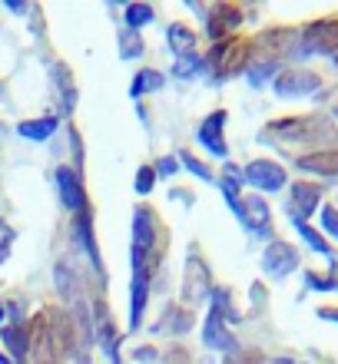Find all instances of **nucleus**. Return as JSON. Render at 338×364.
I'll return each instance as SVG.
<instances>
[{
    "label": "nucleus",
    "instance_id": "obj_1",
    "mask_svg": "<svg viewBox=\"0 0 338 364\" xmlns=\"http://www.w3.org/2000/svg\"><path fill=\"white\" fill-rule=\"evenodd\" d=\"M73 351V321L63 308H43L27 325V355L33 364H60Z\"/></svg>",
    "mask_w": 338,
    "mask_h": 364
},
{
    "label": "nucleus",
    "instance_id": "obj_2",
    "mask_svg": "<svg viewBox=\"0 0 338 364\" xmlns=\"http://www.w3.org/2000/svg\"><path fill=\"white\" fill-rule=\"evenodd\" d=\"M265 139L282 136V143H312V139H332L335 126L325 116H292V119H275L262 129Z\"/></svg>",
    "mask_w": 338,
    "mask_h": 364
},
{
    "label": "nucleus",
    "instance_id": "obj_3",
    "mask_svg": "<svg viewBox=\"0 0 338 364\" xmlns=\"http://www.w3.org/2000/svg\"><path fill=\"white\" fill-rule=\"evenodd\" d=\"M249 53H252V40L245 37H236L229 43H216L209 60L203 67H213V77L216 80H226V77H236L239 70L249 67Z\"/></svg>",
    "mask_w": 338,
    "mask_h": 364
},
{
    "label": "nucleus",
    "instance_id": "obj_4",
    "mask_svg": "<svg viewBox=\"0 0 338 364\" xmlns=\"http://www.w3.org/2000/svg\"><path fill=\"white\" fill-rule=\"evenodd\" d=\"M149 278H153V255L149 252H139L133 249V311H130V331L143 325V311H146V301H149Z\"/></svg>",
    "mask_w": 338,
    "mask_h": 364
},
{
    "label": "nucleus",
    "instance_id": "obj_5",
    "mask_svg": "<svg viewBox=\"0 0 338 364\" xmlns=\"http://www.w3.org/2000/svg\"><path fill=\"white\" fill-rule=\"evenodd\" d=\"M322 87V77L312 73V70H299V67H289V70H279L275 77V96L282 100H295V96H309Z\"/></svg>",
    "mask_w": 338,
    "mask_h": 364
},
{
    "label": "nucleus",
    "instance_id": "obj_6",
    "mask_svg": "<svg viewBox=\"0 0 338 364\" xmlns=\"http://www.w3.org/2000/svg\"><path fill=\"white\" fill-rule=\"evenodd\" d=\"M302 50L305 53H338V20L322 17L302 30Z\"/></svg>",
    "mask_w": 338,
    "mask_h": 364
},
{
    "label": "nucleus",
    "instance_id": "obj_7",
    "mask_svg": "<svg viewBox=\"0 0 338 364\" xmlns=\"http://www.w3.org/2000/svg\"><path fill=\"white\" fill-rule=\"evenodd\" d=\"M183 298L186 305H203L209 298V269L196 252H189V262H186L183 272Z\"/></svg>",
    "mask_w": 338,
    "mask_h": 364
},
{
    "label": "nucleus",
    "instance_id": "obj_8",
    "mask_svg": "<svg viewBox=\"0 0 338 364\" xmlns=\"http://www.w3.org/2000/svg\"><path fill=\"white\" fill-rule=\"evenodd\" d=\"M70 321H73V351H77V364H90V348H93V331H97V325H93V315H90L87 301L77 298Z\"/></svg>",
    "mask_w": 338,
    "mask_h": 364
},
{
    "label": "nucleus",
    "instance_id": "obj_9",
    "mask_svg": "<svg viewBox=\"0 0 338 364\" xmlns=\"http://www.w3.org/2000/svg\"><path fill=\"white\" fill-rule=\"evenodd\" d=\"M262 269L269 278H285L289 272L299 269V252L289 242H269V249L262 252Z\"/></svg>",
    "mask_w": 338,
    "mask_h": 364
},
{
    "label": "nucleus",
    "instance_id": "obj_10",
    "mask_svg": "<svg viewBox=\"0 0 338 364\" xmlns=\"http://www.w3.org/2000/svg\"><path fill=\"white\" fill-rule=\"evenodd\" d=\"M57 186H60V199L67 205L70 212H90V202H87V192H83V179H80L77 169L70 166H60L57 169Z\"/></svg>",
    "mask_w": 338,
    "mask_h": 364
},
{
    "label": "nucleus",
    "instance_id": "obj_11",
    "mask_svg": "<svg viewBox=\"0 0 338 364\" xmlns=\"http://www.w3.org/2000/svg\"><path fill=\"white\" fill-rule=\"evenodd\" d=\"M322 202V189L319 186H312V182H295L289 189V212H292V222L299 225L312 215V212L319 209Z\"/></svg>",
    "mask_w": 338,
    "mask_h": 364
},
{
    "label": "nucleus",
    "instance_id": "obj_12",
    "mask_svg": "<svg viewBox=\"0 0 338 364\" xmlns=\"http://www.w3.org/2000/svg\"><path fill=\"white\" fill-rule=\"evenodd\" d=\"M203 345H206V348H213V351H226V355L239 351L236 338H232V331L226 328L223 315H219L216 308H209V315H206V325H203Z\"/></svg>",
    "mask_w": 338,
    "mask_h": 364
},
{
    "label": "nucleus",
    "instance_id": "obj_13",
    "mask_svg": "<svg viewBox=\"0 0 338 364\" xmlns=\"http://www.w3.org/2000/svg\"><path fill=\"white\" fill-rule=\"evenodd\" d=\"M292 43H295V37H292L289 30L275 27V30H265V33H259L252 47L259 50L262 63H279V57H285V53H289Z\"/></svg>",
    "mask_w": 338,
    "mask_h": 364
},
{
    "label": "nucleus",
    "instance_id": "obj_14",
    "mask_svg": "<svg viewBox=\"0 0 338 364\" xmlns=\"http://www.w3.org/2000/svg\"><path fill=\"white\" fill-rule=\"evenodd\" d=\"M245 179L262 192H279L282 186H285V169H282L279 163H272V159H255V163H249V169H245Z\"/></svg>",
    "mask_w": 338,
    "mask_h": 364
},
{
    "label": "nucleus",
    "instance_id": "obj_15",
    "mask_svg": "<svg viewBox=\"0 0 338 364\" xmlns=\"http://www.w3.org/2000/svg\"><path fill=\"white\" fill-rule=\"evenodd\" d=\"M239 20H242L239 7H232V4H216V7L209 10V17H206V33L213 40H223L239 27Z\"/></svg>",
    "mask_w": 338,
    "mask_h": 364
},
{
    "label": "nucleus",
    "instance_id": "obj_16",
    "mask_svg": "<svg viewBox=\"0 0 338 364\" xmlns=\"http://www.w3.org/2000/svg\"><path fill=\"white\" fill-rule=\"evenodd\" d=\"M153 245H156V219H153V209H139L133 212V249L139 252H149L153 255Z\"/></svg>",
    "mask_w": 338,
    "mask_h": 364
},
{
    "label": "nucleus",
    "instance_id": "obj_17",
    "mask_svg": "<svg viewBox=\"0 0 338 364\" xmlns=\"http://www.w3.org/2000/svg\"><path fill=\"white\" fill-rule=\"evenodd\" d=\"M223 126H226V109H216L213 116H206L199 126V143L216 156H226V139H223Z\"/></svg>",
    "mask_w": 338,
    "mask_h": 364
},
{
    "label": "nucleus",
    "instance_id": "obj_18",
    "mask_svg": "<svg viewBox=\"0 0 338 364\" xmlns=\"http://www.w3.org/2000/svg\"><path fill=\"white\" fill-rule=\"evenodd\" d=\"M249 229L255 232H269V205H265V199H259V196H245V199L239 202V212H236Z\"/></svg>",
    "mask_w": 338,
    "mask_h": 364
},
{
    "label": "nucleus",
    "instance_id": "obj_19",
    "mask_svg": "<svg viewBox=\"0 0 338 364\" xmlns=\"http://www.w3.org/2000/svg\"><path fill=\"white\" fill-rule=\"evenodd\" d=\"M302 173H315V176H338V149H315V153L299 156L295 163Z\"/></svg>",
    "mask_w": 338,
    "mask_h": 364
},
{
    "label": "nucleus",
    "instance_id": "obj_20",
    "mask_svg": "<svg viewBox=\"0 0 338 364\" xmlns=\"http://www.w3.org/2000/svg\"><path fill=\"white\" fill-rule=\"evenodd\" d=\"M93 325H97V335H100V348L113 358V364H120L116 361V341H120V338H116L113 318H110V311H107L103 301H97V308H93Z\"/></svg>",
    "mask_w": 338,
    "mask_h": 364
},
{
    "label": "nucleus",
    "instance_id": "obj_21",
    "mask_svg": "<svg viewBox=\"0 0 338 364\" xmlns=\"http://www.w3.org/2000/svg\"><path fill=\"white\" fill-rule=\"evenodd\" d=\"M73 229H77V239L83 245V252L90 255V262H93V269L103 275V259H100V249H97V242H93V219H90V212H80Z\"/></svg>",
    "mask_w": 338,
    "mask_h": 364
},
{
    "label": "nucleus",
    "instance_id": "obj_22",
    "mask_svg": "<svg viewBox=\"0 0 338 364\" xmlns=\"http://www.w3.org/2000/svg\"><path fill=\"white\" fill-rule=\"evenodd\" d=\"M193 328V311L179 305H169L163 311V325H156V331H169V335H186Z\"/></svg>",
    "mask_w": 338,
    "mask_h": 364
},
{
    "label": "nucleus",
    "instance_id": "obj_23",
    "mask_svg": "<svg viewBox=\"0 0 338 364\" xmlns=\"http://www.w3.org/2000/svg\"><path fill=\"white\" fill-rule=\"evenodd\" d=\"M53 129H57V116H40V119H27V123L17 126V133L27 136V139H33V143L50 139V136H53Z\"/></svg>",
    "mask_w": 338,
    "mask_h": 364
},
{
    "label": "nucleus",
    "instance_id": "obj_24",
    "mask_svg": "<svg viewBox=\"0 0 338 364\" xmlns=\"http://www.w3.org/2000/svg\"><path fill=\"white\" fill-rule=\"evenodd\" d=\"M4 345H7V351H10L14 361H23V358H27V328L23 325H7L4 328Z\"/></svg>",
    "mask_w": 338,
    "mask_h": 364
},
{
    "label": "nucleus",
    "instance_id": "obj_25",
    "mask_svg": "<svg viewBox=\"0 0 338 364\" xmlns=\"http://www.w3.org/2000/svg\"><path fill=\"white\" fill-rule=\"evenodd\" d=\"M166 40H169V47H173L179 57L193 53V47H196V33L186 27V23H173V27L166 30Z\"/></svg>",
    "mask_w": 338,
    "mask_h": 364
},
{
    "label": "nucleus",
    "instance_id": "obj_26",
    "mask_svg": "<svg viewBox=\"0 0 338 364\" xmlns=\"http://www.w3.org/2000/svg\"><path fill=\"white\" fill-rule=\"evenodd\" d=\"M159 87H163V73L159 70H139L133 87H130V96H143L146 90H159Z\"/></svg>",
    "mask_w": 338,
    "mask_h": 364
},
{
    "label": "nucleus",
    "instance_id": "obj_27",
    "mask_svg": "<svg viewBox=\"0 0 338 364\" xmlns=\"http://www.w3.org/2000/svg\"><path fill=\"white\" fill-rule=\"evenodd\" d=\"M219 186H223V192H226V199H229V205L236 212H239V169H232V166H226V173H223V179H219Z\"/></svg>",
    "mask_w": 338,
    "mask_h": 364
},
{
    "label": "nucleus",
    "instance_id": "obj_28",
    "mask_svg": "<svg viewBox=\"0 0 338 364\" xmlns=\"http://www.w3.org/2000/svg\"><path fill=\"white\" fill-rule=\"evenodd\" d=\"M120 50H123L126 60L143 57V37H139V30H130V27H126L123 33H120Z\"/></svg>",
    "mask_w": 338,
    "mask_h": 364
},
{
    "label": "nucleus",
    "instance_id": "obj_29",
    "mask_svg": "<svg viewBox=\"0 0 338 364\" xmlns=\"http://www.w3.org/2000/svg\"><path fill=\"white\" fill-rule=\"evenodd\" d=\"M53 73H57V87H60V93H63V106H73L77 103V87H73V77H70V70L63 67V63H57V67H53Z\"/></svg>",
    "mask_w": 338,
    "mask_h": 364
},
{
    "label": "nucleus",
    "instance_id": "obj_30",
    "mask_svg": "<svg viewBox=\"0 0 338 364\" xmlns=\"http://www.w3.org/2000/svg\"><path fill=\"white\" fill-rule=\"evenodd\" d=\"M153 20V7L149 4H130L126 7V27L130 30H139L143 23H149Z\"/></svg>",
    "mask_w": 338,
    "mask_h": 364
},
{
    "label": "nucleus",
    "instance_id": "obj_31",
    "mask_svg": "<svg viewBox=\"0 0 338 364\" xmlns=\"http://www.w3.org/2000/svg\"><path fill=\"white\" fill-rule=\"evenodd\" d=\"M70 265L67 262H60L57 265V288H60V295L63 298H73V301H77V278H70Z\"/></svg>",
    "mask_w": 338,
    "mask_h": 364
},
{
    "label": "nucleus",
    "instance_id": "obj_32",
    "mask_svg": "<svg viewBox=\"0 0 338 364\" xmlns=\"http://www.w3.org/2000/svg\"><path fill=\"white\" fill-rule=\"evenodd\" d=\"M295 229H299L302 232V239H305V242H309V245H312V249H315V252H322V255H329V242H325V235H322V232H315V229H309V225H305V222H299V225H295Z\"/></svg>",
    "mask_w": 338,
    "mask_h": 364
},
{
    "label": "nucleus",
    "instance_id": "obj_33",
    "mask_svg": "<svg viewBox=\"0 0 338 364\" xmlns=\"http://www.w3.org/2000/svg\"><path fill=\"white\" fill-rule=\"evenodd\" d=\"M269 77H279V63H252L249 67L252 87H262V80H269Z\"/></svg>",
    "mask_w": 338,
    "mask_h": 364
},
{
    "label": "nucleus",
    "instance_id": "obj_34",
    "mask_svg": "<svg viewBox=\"0 0 338 364\" xmlns=\"http://www.w3.org/2000/svg\"><path fill=\"white\" fill-rule=\"evenodd\" d=\"M153 182H156V169H153V166H139V173H136V192H139V196L153 192Z\"/></svg>",
    "mask_w": 338,
    "mask_h": 364
},
{
    "label": "nucleus",
    "instance_id": "obj_35",
    "mask_svg": "<svg viewBox=\"0 0 338 364\" xmlns=\"http://www.w3.org/2000/svg\"><path fill=\"white\" fill-rule=\"evenodd\" d=\"M226 364H262V355L252 351V348H239V351H232V355L226 358Z\"/></svg>",
    "mask_w": 338,
    "mask_h": 364
},
{
    "label": "nucleus",
    "instance_id": "obj_36",
    "mask_svg": "<svg viewBox=\"0 0 338 364\" xmlns=\"http://www.w3.org/2000/svg\"><path fill=\"white\" fill-rule=\"evenodd\" d=\"M322 225H325V232H329L332 239H338V209L335 205H325V209H322Z\"/></svg>",
    "mask_w": 338,
    "mask_h": 364
},
{
    "label": "nucleus",
    "instance_id": "obj_37",
    "mask_svg": "<svg viewBox=\"0 0 338 364\" xmlns=\"http://www.w3.org/2000/svg\"><path fill=\"white\" fill-rule=\"evenodd\" d=\"M183 166L189 169V173H196L199 179H213V173H209V166H203L196 156H189V153H183Z\"/></svg>",
    "mask_w": 338,
    "mask_h": 364
},
{
    "label": "nucleus",
    "instance_id": "obj_38",
    "mask_svg": "<svg viewBox=\"0 0 338 364\" xmlns=\"http://www.w3.org/2000/svg\"><path fill=\"white\" fill-rule=\"evenodd\" d=\"M10 245H14V229H10L7 222L0 219V262L10 255Z\"/></svg>",
    "mask_w": 338,
    "mask_h": 364
},
{
    "label": "nucleus",
    "instance_id": "obj_39",
    "mask_svg": "<svg viewBox=\"0 0 338 364\" xmlns=\"http://www.w3.org/2000/svg\"><path fill=\"white\" fill-rule=\"evenodd\" d=\"M163 364H189V355H186L183 348H169L163 355Z\"/></svg>",
    "mask_w": 338,
    "mask_h": 364
},
{
    "label": "nucleus",
    "instance_id": "obj_40",
    "mask_svg": "<svg viewBox=\"0 0 338 364\" xmlns=\"http://www.w3.org/2000/svg\"><path fill=\"white\" fill-rule=\"evenodd\" d=\"M153 169H156V176H169V173H176V159L166 156V159H159V166H153Z\"/></svg>",
    "mask_w": 338,
    "mask_h": 364
},
{
    "label": "nucleus",
    "instance_id": "obj_41",
    "mask_svg": "<svg viewBox=\"0 0 338 364\" xmlns=\"http://www.w3.org/2000/svg\"><path fill=\"white\" fill-rule=\"evenodd\" d=\"M309 285H315V288H332L335 282H332V278H322V275H309Z\"/></svg>",
    "mask_w": 338,
    "mask_h": 364
},
{
    "label": "nucleus",
    "instance_id": "obj_42",
    "mask_svg": "<svg viewBox=\"0 0 338 364\" xmlns=\"http://www.w3.org/2000/svg\"><path fill=\"white\" fill-rule=\"evenodd\" d=\"M319 318H332V321H338V308H319Z\"/></svg>",
    "mask_w": 338,
    "mask_h": 364
},
{
    "label": "nucleus",
    "instance_id": "obj_43",
    "mask_svg": "<svg viewBox=\"0 0 338 364\" xmlns=\"http://www.w3.org/2000/svg\"><path fill=\"white\" fill-rule=\"evenodd\" d=\"M7 7L14 10V14H23V10H27V4H20V0H7Z\"/></svg>",
    "mask_w": 338,
    "mask_h": 364
},
{
    "label": "nucleus",
    "instance_id": "obj_44",
    "mask_svg": "<svg viewBox=\"0 0 338 364\" xmlns=\"http://www.w3.org/2000/svg\"><path fill=\"white\" fill-rule=\"evenodd\" d=\"M0 364H14V361H10V358H7V355H0Z\"/></svg>",
    "mask_w": 338,
    "mask_h": 364
},
{
    "label": "nucleus",
    "instance_id": "obj_45",
    "mask_svg": "<svg viewBox=\"0 0 338 364\" xmlns=\"http://www.w3.org/2000/svg\"><path fill=\"white\" fill-rule=\"evenodd\" d=\"M0 321H4V308H0Z\"/></svg>",
    "mask_w": 338,
    "mask_h": 364
},
{
    "label": "nucleus",
    "instance_id": "obj_46",
    "mask_svg": "<svg viewBox=\"0 0 338 364\" xmlns=\"http://www.w3.org/2000/svg\"><path fill=\"white\" fill-rule=\"evenodd\" d=\"M335 63H338V57H335Z\"/></svg>",
    "mask_w": 338,
    "mask_h": 364
},
{
    "label": "nucleus",
    "instance_id": "obj_47",
    "mask_svg": "<svg viewBox=\"0 0 338 364\" xmlns=\"http://www.w3.org/2000/svg\"><path fill=\"white\" fill-rule=\"evenodd\" d=\"M335 116H338V109H335Z\"/></svg>",
    "mask_w": 338,
    "mask_h": 364
}]
</instances>
